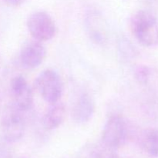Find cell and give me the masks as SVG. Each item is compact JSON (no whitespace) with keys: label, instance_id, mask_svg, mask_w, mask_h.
<instances>
[{"label":"cell","instance_id":"1","mask_svg":"<svg viewBox=\"0 0 158 158\" xmlns=\"http://www.w3.org/2000/svg\"><path fill=\"white\" fill-rule=\"evenodd\" d=\"M131 29L139 43L146 47L158 45V21L147 10H139L131 19Z\"/></svg>","mask_w":158,"mask_h":158},{"label":"cell","instance_id":"2","mask_svg":"<svg viewBox=\"0 0 158 158\" xmlns=\"http://www.w3.org/2000/svg\"><path fill=\"white\" fill-rule=\"evenodd\" d=\"M2 137L11 143L21 140L26 129L24 112L13 103L8 105L3 110L0 121Z\"/></svg>","mask_w":158,"mask_h":158},{"label":"cell","instance_id":"3","mask_svg":"<svg viewBox=\"0 0 158 158\" xmlns=\"http://www.w3.org/2000/svg\"><path fill=\"white\" fill-rule=\"evenodd\" d=\"M131 133V128L127 120L120 116H111L103 126L102 143L106 148L114 151L127 141Z\"/></svg>","mask_w":158,"mask_h":158},{"label":"cell","instance_id":"4","mask_svg":"<svg viewBox=\"0 0 158 158\" xmlns=\"http://www.w3.org/2000/svg\"><path fill=\"white\" fill-rule=\"evenodd\" d=\"M35 87L42 98L49 104L60 101L63 95V81L53 69H47L40 73L35 80Z\"/></svg>","mask_w":158,"mask_h":158},{"label":"cell","instance_id":"5","mask_svg":"<svg viewBox=\"0 0 158 158\" xmlns=\"http://www.w3.org/2000/svg\"><path fill=\"white\" fill-rule=\"evenodd\" d=\"M26 24L30 35L38 42L49 41L56 33L55 21L44 11H37L31 14Z\"/></svg>","mask_w":158,"mask_h":158},{"label":"cell","instance_id":"6","mask_svg":"<svg viewBox=\"0 0 158 158\" xmlns=\"http://www.w3.org/2000/svg\"><path fill=\"white\" fill-rule=\"evenodd\" d=\"M10 92L12 97V103L20 110L26 113L31 110L33 105V93L23 76H15L12 79Z\"/></svg>","mask_w":158,"mask_h":158},{"label":"cell","instance_id":"7","mask_svg":"<svg viewBox=\"0 0 158 158\" xmlns=\"http://www.w3.org/2000/svg\"><path fill=\"white\" fill-rule=\"evenodd\" d=\"M85 27L90 40L103 45L108 39V27L103 15L96 10H89L85 17Z\"/></svg>","mask_w":158,"mask_h":158},{"label":"cell","instance_id":"8","mask_svg":"<svg viewBox=\"0 0 158 158\" xmlns=\"http://www.w3.org/2000/svg\"><path fill=\"white\" fill-rule=\"evenodd\" d=\"M46 55L44 46L41 42L35 40L23 46L19 54V60L22 66L26 69H35L43 63Z\"/></svg>","mask_w":158,"mask_h":158},{"label":"cell","instance_id":"9","mask_svg":"<svg viewBox=\"0 0 158 158\" xmlns=\"http://www.w3.org/2000/svg\"><path fill=\"white\" fill-rule=\"evenodd\" d=\"M95 111V102L88 93H82L72 108V118L77 123H87Z\"/></svg>","mask_w":158,"mask_h":158},{"label":"cell","instance_id":"10","mask_svg":"<svg viewBox=\"0 0 158 158\" xmlns=\"http://www.w3.org/2000/svg\"><path fill=\"white\" fill-rule=\"evenodd\" d=\"M137 83L143 86L152 97H158V70L146 65L138 66L134 71Z\"/></svg>","mask_w":158,"mask_h":158},{"label":"cell","instance_id":"11","mask_svg":"<svg viewBox=\"0 0 158 158\" xmlns=\"http://www.w3.org/2000/svg\"><path fill=\"white\" fill-rule=\"evenodd\" d=\"M66 107L60 101L50 104L43 117V125L48 131L58 128L65 120Z\"/></svg>","mask_w":158,"mask_h":158},{"label":"cell","instance_id":"12","mask_svg":"<svg viewBox=\"0 0 158 158\" xmlns=\"http://www.w3.org/2000/svg\"><path fill=\"white\" fill-rule=\"evenodd\" d=\"M140 147L150 157L158 158V129H147L140 134Z\"/></svg>","mask_w":158,"mask_h":158},{"label":"cell","instance_id":"13","mask_svg":"<svg viewBox=\"0 0 158 158\" xmlns=\"http://www.w3.org/2000/svg\"><path fill=\"white\" fill-rule=\"evenodd\" d=\"M11 144L2 137L0 138V158H12Z\"/></svg>","mask_w":158,"mask_h":158},{"label":"cell","instance_id":"14","mask_svg":"<svg viewBox=\"0 0 158 158\" xmlns=\"http://www.w3.org/2000/svg\"><path fill=\"white\" fill-rule=\"evenodd\" d=\"M6 4L11 6H19L26 2L27 0H2Z\"/></svg>","mask_w":158,"mask_h":158},{"label":"cell","instance_id":"15","mask_svg":"<svg viewBox=\"0 0 158 158\" xmlns=\"http://www.w3.org/2000/svg\"><path fill=\"white\" fill-rule=\"evenodd\" d=\"M0 106H1V96H0Z\"/></svg>","mask_w":158,"mask_h":158},{"label":"cell","instance_id":"16","mask_svg":"<svg viewBox=\"0 0 158 158\" xmlns=\"http://www.w3.org/2000/svg\"><path fill=\"white\" fill-rule=\"evenodd\" d=\"M22 158H26V157H22Z\"/></svg>","mask_w":158,"mask_h":158}]
</instances>
